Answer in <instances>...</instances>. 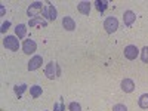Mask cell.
<instances>
[{
    "label": "cell",
    "instance_id": "cell-21",
    "mask_svg": "<svg viewBox=\"0 0 148 111\" xmlns=\"http://www.w3.org/2000/svg\"><path fill=\"white\" fill-rule=\"evenodd\" d=\"M68 108H70V111H82V105L79 102H71L68 105Z\"/></svg>",
    "mask_w": 148,
    "mask_h": 111
},
{
    "label": "cell",
    "instance_id": "cell-7",
    "mask_svg": "<svg viewBox=\"0 0 148 111\" xmlns=\"http://www.w3.org/2000/svg\"><path fill=\"white\" fill-rule=\"evenodd\" d=\"M139 51H138V47L135 46V45H129L125 47V56L129 59V61H133V59H136Z\"/></svg>",
    "mask_w": 148,
    "mask_h": 111
},
{
    "label": "cell",
    "instance_id": "cell-1",
    "mask_svg": "<svg viewBox=\"0 0 148 111\" xmlns=\"http://www.w3.org/2000/svg\"><path fill=\"white\" fill-rule=\"evenodd\" d=\"M45 74H46V77H47L49 80H53V79H56L58 76H61V68H59V65H58L56 62L51 61V62L46 65V68H45Z\"/></svg>",
    "mask_w": 148,
    "mask_h": 111
},
{
    "label": "cell",
    "instance_id": "cell-13",
    "mask_svg": "<svg viewBox=\"0 0 148 111\" xmlns=\"http://www.w3.org/2000/svg\"><path fill=\"white\" fill-rule=\"evenodd\" d=\"M15 34L18 39H24V37L27 36V25L25 24H18L15 27Z\"/></svg>",
    "mask_w": 148,
    "mask_h": 111
},
{
    "label": "cell",
    "instance_id": "cell-17",
    "mask_svg": "<svg viewBox=\"0 0 148 111\" xmlns=\"http://www.w3.org/2000/svg\"><path fill=\"white\" fill-rule=\"evenodd\" d=\"M138 104H139V107H141V108H144V110H147V108H148V93L141 95V98L138 99Z\"/></svg>",
    "mask_w": 148,
    "mask_h": 111
},
{
    "label": "cell",
    "instance_id": "cell-19",
    "mask_svg": "<svg viewBox=\"0 0 148 111\" xmlns=\"http://www.w3.org/2000/svg\"><path fill=\"white\" fill-rule=\"evenodd\" d=\"M27 88H28L27 84H19V86L16 84V86H15V93H16V96H18V98H21V96H22V93L27 90Z\"/></svg>",
    "mask_w": 148,
    "mask_h": 111
},
{
    "label": "cell",
    "instance_id": "cell-11",
    "mask_svg": "<svg viewBox=\"0 0 148 111\" xmlns=\"http://www.w3.org/2000/svg\"><path fill=\"white\" fill-rule=\"evenodd\" d=\"M133 89H135V83H133V80H130V79L121 80V90L125 92V93H130V92H133Z\"/></svg>",
    "mask_w": 148,
    "mask_h": 111
},
{
    "label": "cell",
    "instance_id": "cell-3",
    "mask_svg": "<svg viewBox=\"0 0 148 111\" xmlns=\"http://www.w3.org/2000/svg\"><path fill=\"white\" fill-rule=\"evenodd\" d=\"M104 28H105V31H107L108 34L116 33L117 28H119V21H117V18H114V16L105 18V21H104Z\"/></svg>",
    "mask_w": 148,
    "mask_h": 111
},
{
    "label": "cell",
    "instance_id": "cell-20",
    "mask_svg": "<svg viewBox=\"0 0 148 111\" xmlns=\"http://www.w3.org/2000/svg\"><path fill=\"white\" fill-rule=\"evenodd\" d=\"M141 59L144 64H148V46H145L141 51Z\"/></svg>",
    "mask_w": 148,
    "mask_h": 111
},
{
    "label": "cell",
    "instance_id": "cell-16",
    "mask_svg": "<svg viewBox=\"0 0 148 111\" xmlns=\"http://www.w3.org/2000/svg\"><path fill=\"white\" fill-rule=\"evenodd\" d=\"M95 5H96L98 12H101V14H102V12H104V10L108 8V2H107V0H96Z\"/></svg>",
    "mask_w": 148,
    "mask_h": 111
},
{
    "label": "cell",
    "instance_id": "cell-9",
    "mask_svg": "<svg viewBox=\"0 0 148 111\" xmlns=\"http://www.w3.org/2000/svg\"><path fill=\"white\" fill-rule=\"evenodd\" d=\"M135 21H136V15H135V12L126 10L125 14H123V22H125L126 27H130Z\"/></svg>",
    "mask_w": 148,
    "mask_h": 111
},
{
    "label": "cell",
    "instance_id": "cell-23",
    "mask_svg": "<svg viewBox=\"0 0 148 111\" xmlns=\"http://www.w3.org/2000/svg\"><path fill=\"white\" fill-rule=\"evenodd\" d=\"M9 27H10V22H9V21H6V22H3V24H2V28H0V31H2V33H6Z\"/></svg>",
    "mask_w": 148,
    "mask_h": 111
},
{
    "label": "cell",
    "instance_id": "cell-2",
    "mask_svg": "<svg viewBox=\"0 0 148 111\" xmlns=\"http://www.w3.org/2000/svg\"><path fill=\"white\" fill-rule=\"evenodd\" d=\"M3 46L6 49H9V51H12V52H16L18 49H19V40H18V37H15V36H6L5 39H3Z\"/></svg>",
    "mask_w": 148,
    "mask_h": 111
},
{
    "label": "cell",
    "instance_id": "cell-8",
    "mask_svg": "<svg viewBox=\"0 0 148 111\" xmlns=\"http://www.w3.org/2000/svg\"><path fill=\"white\" fill-rule=\"evenodd\" d=\"M42 10H43V3H42V2H34V3H31V5L28 6L27 15L36 18V14H37V12H42Z\"/></svg>",
    "mask_w": 148,
    "mask_h": 111
},
{
    "label": "cell",
    "instance_id": "cell-15",
    "mask_svg": "<svg viewBox=\"0 0 148 111\" xmlns=\"http://www.w3.org/2000/svg\"><path fill=\"white\" fill-rule=\"evenodd\" d=\"M42 93H43V89L40 88L39 84L30 86V95H31L33 98H39V96H42Z\"/></svg>",
    "mask_w": 148,
    "mask_h": 111
},
{
    "label": "cell",
    "instance_id": "cell-12",
    "mask_svg": "<svg viewBox=\"0 0 148 111\" xmlns=\"http://www.w3.org/2000/svg\"><path fill=\"white\" fill-rule=\"evenodd\" d=\"M62 27H64L67 31H73L74 28H76V22H74V19L70 18V16H64V19H62Z\"/></svg>",
    "mask_w": 148,
    "mask_h": 111
},
{
    "label": "cell",
    "instance_id": "cell-4",
    "mask_svg": "<svg viewBox=\"0 0 148 111\" xmlns=\"http://www.w3.org/2000/svg\"><path fill=\"white\" fill-rule=\"evenodd\" d=\"M42 15L45 16V19H46V21H55V19H56V16H58L56 8H55L53 5H47V6H45V8H43V10H42Z\"/></svg>",
    "mask_w": 148,
    "mask_h": 111
},
{
    "label": "cell",
    "instance_id": "cell-6",
    "mask_svg": "<svg viewBox=\"0 0 148 111\" xmlns=\"http://www.w3.org/2000/svg\"><path fill=\"white\" fill-rule=\"evenodd\" d=\"M43 64V58L40 55H34L31 59H30V62H28V71H36V70H39Z\"/></svg>",
    "mask_w": 148,
    "mask_h": 111
},
{
    "label": "cell",
    "instance_id": "cell-10",
    "mask_svg": "<svg viewBox=\"0 0 148 111\" xmlns=\"http://www.w3.org/2000/svg\"><path fill=\"white\" fill-rule=\"evenodd\" d=\"M47 22L49 21H46L43 16H36V18H31L30 21H28V25L30 27H46L47 25Z\"/></svg>",
    "mask_w": 148,
    "mask_h": 111
},
{
    "label": "cell",
    "instance_id": "cell-14",
    "mask_svg": "<svg viewBox=\"0 0 148 111\" xmlns=\"http://www.w3.org/2000/svg\"><path fill=\"white\" fill-rule=\"evenodd\" d=\"M77 9H79L80 14L89 15V14H90V3H89V2H80V3L77 5Z\"/></svg>",
    "mask_w": 148,
    "mask_h": 111
},
{
    "label": "cell",
    "instance_id": "cell-18",
    "mask_svg": "<svg viewBox=\"0 0 148 111\" xmlns=\"http://www.w3.org/2000/svg\"><path fill=\"white\" fill-rule=\"evenodd\" d=\"M53 111H65V104H64V99H62V98H59L58 102H55Z\"/></svg>",
    "mask_w": 148,
    "mask_h": 111
},
{
    "label": "cell",
    "instance_id": "cell-22",
    "mask_svg": "<svg viewBox=\"0 0 148 111\" xmlns=\"http://www.w3.org/2000/svg\"><path fill=\"white\" fill-rule=\"evenodd\" d=\"M113 111H127V107L125 104H116L113 107Z\"/></svg>",
    "mask_w": 148,
    "mask_h": 111
},
{
    "label": "cell",
    "instance_id": "cell-5",
    "mask_svg": "<svg viewBox=\"0 0 148 111\" xmlns=\"http://www.w3.org/2000/svg\"><path fill=\"white\" fill-rule=\"evenodd\" d=\"M22 51H24V53H27V55L34 53V52L37 51V43H36L34 40H31V39L24 40V43H22Z\"/></svg>",
    "mask_w": 148,
    "mask_h": 111
}]
</instances>
